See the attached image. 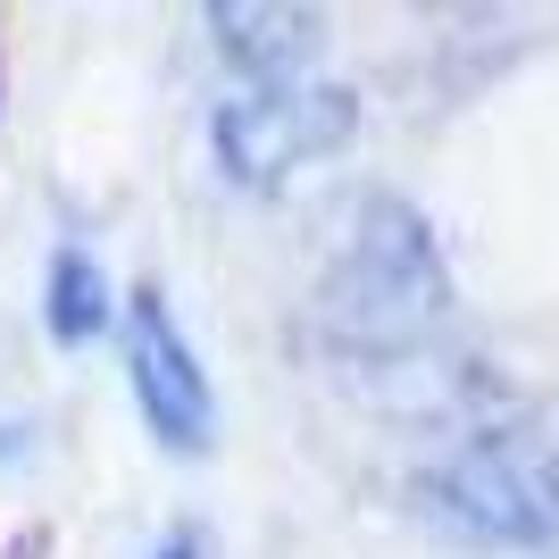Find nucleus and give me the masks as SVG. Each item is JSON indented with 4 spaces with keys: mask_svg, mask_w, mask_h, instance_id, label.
<instances>
[{
    "mask_svg": "<svg viewBox=\"0 0 559 559\" xmlns=\"http://www.w3.org/2000/svg\"><path fill=\"white\" fill-rule=\"evenodd\" d=\"M350 93L343 84H318V75H293V84H242L234 100H217V167L234 185H284L293 167L326 159L350 142Z\"/></svg>",
    "mask_w": 559,
    "mask_h": 559,
    "instance_id": "obj_3",
    "label": "nucleus"
},
{
    "mask_svg": "<svg viewBox=\"0 0 559 559\" xmlns=\"http://www.w3.org/2000/svg\"><path fill=\"white\" fill-rule=\"evenodd\" d=\"M151 559H201V535H167V543H159Z\"/></svg>",
    "mask_w": 559,
    "mask_h": 559,
    "instance_id": "obj_7",
    "label": "nucleus"
},
{
    "mask_svg": "<svg viewBox=\"0 0 559 559\" xmlns=\"http://www.w3.org/2000/svg\"><path fill=\"white\" fill-rule=\"evenodd\" d=\"M126 376H134V401H142V418H151V435L167 451H210V435H217L210 376H201V359L176 334L159 293L126 301Z\"/></svg>",
    "mask_w": 559,
    "mask_h": 559,
    "instance_id": "obj_4",
    "label": "nucleus"
},
{
    "mask_svg": "<svg viewBox=\"0 0 559 559\" xmlns=\"http://www.w3.org/2000/svg\"><path fill=\"white\" fill-rule=\"evenodd\" d=\"M210 25L251 84H293L318 59V17L309 9H259L251 0V9H210Z\"/></svg>",
    "mask_w": 559,
    "mask_h": 559,
    "instance_id": "obj_5",
    "label": "nucleus"
},
{
    "mask_svg": "<svg viewBox=\"0 0 559 559\" xmlns=\"http://www.w3.org/2000/svg\"><path fill=\"white\" fill-rule=\"evenodd\" d=\"M443 309H451V267L426 217L409 201H368L343 259L318 284V318L350 350H409L443 326Z\"/></svg>",
    "mask_w": 559,
    "mask_h": 559,
    "instance_id": "obj_1",
    "label": "nucleus"
},
{
    "mask_svg": "<svg viewBox=\"0 0 559 559\" xmlns=\"http://www.w3.org/2000/svg\"><path fill=\"white\" fill-rule=\"evenodd\" d=\"M43 318H50L59 343H93L109 326V276L84 251H59L50 259V284H43Z\"/></svg>",
    "mask_w": 559,
    "mask_h": 559,
    "instance_id": "obj_6",
    "label": "nucleus"
},
{
    "mask_svg": "<svg viewBox=\"0 0 559 559\" xmlns=\"http://www.w3.org/2000/svg\"><path fill=\"white\" fill-rule=\"evenodd\" d=\"M418 501L451 543H467V551H535V543H551V526H559L551 460H535V451L510 443V435H485V443L451 451V460L418 485Z\"/></svg>",
    "mask_w": 559,
    "mask_h": 559,
    "instance_id": "obj_2",
    "label": "nucleus"
}]
</instances>
